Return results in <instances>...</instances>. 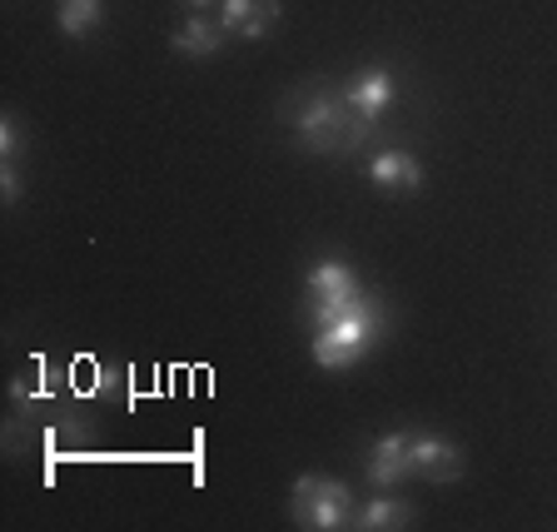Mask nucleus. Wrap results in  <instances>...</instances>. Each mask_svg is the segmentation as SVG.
Returning <instances> with one entry per match:
<instances>
[{"label":"nucleus","mask_w":557,"mask_h":532,"mask_svg":"<svg viewBox=\"0 0 557 532\" xmlns=\"http://www.w3.org/2000/svg\"><path fill=\"white\" fill-rule=\"evenodd\" d=\"M363 473L379 487H394L398 478H408V433H379L363 448Z\"/></svg>","instance_id":"nucleus-7"},{"label":"nucleus","mask_w":557,"mask_h":532,"mask_svg":"<svg viewBox=\"0 0 557 532\" xmlns=\"http://www.w3.org/2000/svg\"><path fill=\"white\" fill-rule=\"evenodd\" d=\"M185 11H209V5H220V0H180Z\"/></svg>","instance_id":"nucleus-15"},{"label":"nucleus","mask_w":557,"mask_h":532,"mask_svg":"<svg viewBox=\"0 0 557 532\" xmlns=\"http://www.w3.org/2000/svg\"><path fill=\"white\" fill-rule=\"evenodd\" d=\"M21 170H15V160H5V170H0V195H5V205H21Z\"/></svg>","instance_id":"nucleus-14"},{"label":"nucleus","mask_w":557,"mask_h":532,"mask_svg":"<svg viewBox=\"0 0 557 532\" xmlns=\"http://www.w3.org/2000/svg\"><path fill=\"white\" fill-rule=\"evenodd\" d=\"M55 21H60V30H65V35L85 40V35H90L95 25L104 21V0H60Z\"/></svg>","instance_id":"nucleus-12"},{"label":"nucleus","mask_w":557,"mask_h":532,"mask_svg":"<svg viewBox=\"0 0 557 532\" xmlns=\"http://www.w3.org/2000/svg\"><path fill=\"white\" fill-rule=\"evenodd\" d=\"M383 324H388L383 304L373 299L369 289H363L359 299H354L344 313H338L334 324L313 329V344H309V348H313V363H319V369H329V373L354 369V363H359L363 354H369V348L379 344Z\"/></svg>","instance_id":"nucleus-2"},{"label":"nucleus","mask_w":557,"mask_h":532,"mask_svg":"<svg viewBox=\"0 0 557 532\" xmlns=\"http://www.w3.org/2000/svg\"><path fill=\"white\" fill-rule=\"evenodd\" d=\"M369 180L383 195H418L423 189V164L408 150H383L369 160Z\"/></svg>","instance_id":"nucleus-6"},{"label":"nucleus","mask_w":557,"mask_h":532,"mask_svg":"<svg viewBox=\"0 0 557 532\" xmlns=\"http://www.w3.org/2000/svg\"><path fill=\"white\" fill-rule=\"evenodd\" d=\"M394 75H388V70L383 65H369V70H359V75H354V81L344 85V100L354 104V110H359V115H369V120H379L383 110H388V104H394Z\"/></svg>","instance_id":"nucleus-8"},{"label":"nucleus","mask_w":557,"mask_h":532,"mask_svg":"<svg viewBox=\"0 0 557 532\" xmlns=\"http://www.w3.org/2000/svg\"><path fill=\"white\" fill-rule=\"evenodd\" d=\"M25 154V135H21V120L5 115L0 120V160H21Z\"/></svg>","instance_id":"nucleus-13"},{"label":"nucleus","mask_w":557,"mask_h":532,"mask_svg":"<svg viewBox=\"0 0 557 532\" xmlns=\"http://www.w3.org/2000/svg\"><path fill=\"white\" fill-rule=\"evenodd\" d=\"M289 518L309 532H338V528H354V522H359V503H354V493H348L344 483H334V478L299 473L294 478V493H289Z\"/></svg>","instance_id":"nucleus-3"},{"label":"nucleus","mask_w":557,"mask_h":532,"mask_svg":"<svg viewBox=\"0 0 557 532\" xmlns=\"http://www.w3.org/2000/svg\"><path fill=\"white\" fill-rule=\"evenodd\" d=\"M170 50H174V55H185V60L220 55V50H224V25L209 21L205 11H189V21L170 35Z\"/></svg>","instance_id":"nucleus-9"},{"label":"nucleus","mask_w":557,"mask_h":532,"mask_svg":"<svg viewBox=\"0 0 557 532\" xmlns=\"http://www.w3.org/2000/svg\"><path fill=\"white\" fill-rule=\"evenodd\" d=\"M413 522V503L404 498H369L359 508V522L354 528L359 532H394V528H408Z\"/></svg>","instance_id":"nucleus-11"},{"label":"nucleus","mask_w":557,"mask_h":532,"mask_svg":"<svg viewBox=\"0 0 557 532\" xmlns=\"http://www.w3.org/2000/svg\"><path fill=\"white\" fill-rule=\"evenodd\" d=\"M278 21V0H220V25L234 40H264Z\"/></svg>","instance_id":"nucleus-5"},{"label":"nucleus","mask_w":557,"mask_h":532,"mask_svg":"<svg viewBox=\"0 0 557 532\" xmlns=\"http://www.w3.org/2000/svg\"><path fill=\"white\" fill-rule=\"evenodd\" d=\"M359 274L344 264V259H319L309 264V299H348V294H359Z\"/></svg>","instance_id":"nucleus-10"},{"label":"nucleus","mask_w":557,"mask_h":532,"mask_svg":"<svg viewBox=\"0 0 557 532\" xmlns=\"http://www.w3.org/2000/svg\"><path fill=\"white\" fill-rule=\"evenodd\" d=\"M408 473L423 483H458L463 478V448L443 433H408Z\"/></svg>","instance_id":"nucleus-4"},{"label":"nucleus","mask_w":557,"mask_h":532,"mask_svg":"<svg viewBox=\"0 0 557 532\" xmlns=\"http://www.w3.org/2000/svg\"><path fill=\"white\" fill-rule=\"evenodd\" d=\"M278 115H284L294 145H299L304 154H348L373 135V120L359 115V110L344 100V90H324V85L294 90Z\"/></svg>","instance_id":"nucleus-1"}]
</instances>
